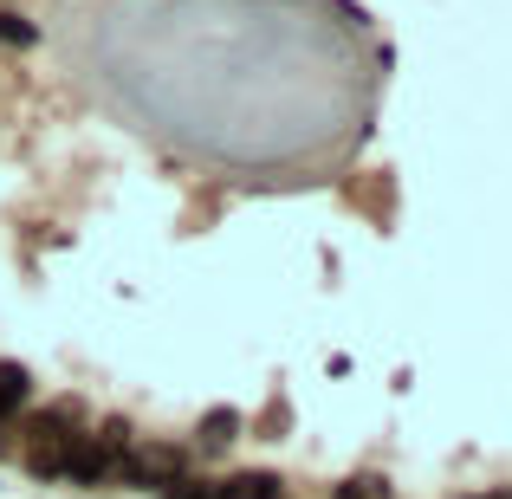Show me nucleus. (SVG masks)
Masks as SVG:
<instances>
[{"instance_id": "8", "label": "nucleus", "mask_w": 512, "mask_h": 499, "mask_svg": "<svg viewBox=\"0 0 512 499\" xmlns=\"http://www.w3.org/2000/svg\"><path fill=\"white\" fill-rule=\"evenodd\" d=\"M0 46H13V52H26V46H39V26L26 20V13H13V7H0Z\"/></svg>"}, {"instance_id": "10", "label": "nucleus", "mask_w": 512, "mask_h": 499, "mask_svg": "<svg viewBox=\"0 0 512 499\" xmlns=\"http://www.w3.org/2000/svg\"><path fill=\"white\" fill-rule=\"evenodd\" d=\"M292 422V409H286V396H273L260 415H253V435H279V428Z\"/></svg>"}, {"instance_id": "5", "label": "nucleus", "mask_w": 512, "mask_h": 499, "mask_svg": "<svg viewBox=\"0 0 512 499\" xmlns=\"http://www.w3.org/2000/svg\"><path fill=\"white\" fill-rule=\"evenodd\" d=\"M214 499H286V480L266 474V467H247V474L214 480Z\"/></svg>"}, {"instance_id": "3", "label": "nucleus", "mask_w": 512, "mask_h": 499, "mask_svg": "<svg viewBox=\"0 0 512 499\" xmlns=\"http://www.w3.org/2000/svg\"><path fill=\"white\" fill-rule=\"evenodd\" d=\"M59 480H65V487H85V493H98V487H111V480H117V461L98 448V435H91V428L72 441V448H65Z\"/></svg>"}, {"instance_id": "12", "label": "nucleus", "mask_w": 512, "mask_h": 499, "mask_svg": "<svg viewBox=\"0 0 512 499\" xmlns=\"http://www.w3.org/2000/svg\"><path fill=\"white\" fill-rule=\"evenodd\" d=\"M474 499H512V487H493V493H474Z\"/></svg>"}, {"instance_id": "4", "label": "nucleus", "mask_w": 512, "mask_h": 499, "mask_svg": "<svg viewBox=\"0 0 512 499\" xmlns=\"http://www.w3.org/2000/svg\"><path fill=\"white\" fill-rule=\"evenodd\" d=\"M240 428H247V415L240 409H208L195 422V441H188V454H227L240 441Z\"/></svg>"}, {"instance_id": "7", "label": "nucleus", "mask_w": 512, "mask_h": 499, "mask_svg": "<svg viewBox=\"0 0 512 499\" xmlns=\"http://www.w3.org/2000/svg\"><path fill=\"white\" fill-rule=\"evenodd\" d=\"M91 435H98V448H104V454H111V461H117V467H124V454H130V448H137V428H130V422H124V415H104V422H98V428H91Z\"/></svg>"}, {"instance_id": "2", "label": "nucleus", "mask_w": 512, "mask_h": 499, "mask_svg": "<svg viewBox=\"0 0 512 499\" xmlns=\"http://www.w3.org/2000/svg\"><path fill=\"white\" fill-rule=\"evenodd\" d=\"M195 474V454L182 448V441H137V448L124 454V467H117V480L137 493H156L163 499L169 487H182V480Z\"/></svg>"}, {"instance_id": "11", "label": "nucleus", "mask_w": 512, "mask_h": 499, "mask_svg": "<svg viewBox=\"0 0 512 499\" xmlns=\"http://www.w3.org/2000/svg\"><path fill=\"white\" fill-rule=\"evenodd\" d=\"M163 499H214V480H201V474H188L182 487H169Z\"/></svg>"}, {"instance_id": "9", "label": "nucleus", "mask_w": 512, "mask_h": 499, "mask_svg": "<svg viewBox=\"0 0 512 499\" xmlns=\"http://www.w3.org/2000/svg\"><path fill=\"white\" fill-rule=\"evenodd\" d=\"M331 499H396V487H389L383 474H350V480H344V487L331 493Z\"/></svg>"}, {"instance_id": "1", "label": "nucleus", "mask_w": 512, "mask_h": 499, "mask_svg": "<svg viewBox=\"0 0 512 499\" xmlns=\"http://www.w3.org/2000/svg\"><path fill=\"white\" fill-rule=\"evenodd\" d=\"M85 435V402H46V409H33L26 415V448H20V461H26V474L33 480H59V467H65V448Z\"/></svg>"}, {"instance_id": "6", "label": "nucleus", "mask_w": 512, "mask_h": 499, "mask_svg": "<svg viewBox=\"0 0 512 499\" xmlns=\"http://www.w3.org/2000/svg\"><path fill=\"white\" fill-rule=\"evenodd\" d=\"M26 402H33V376H26V363L0 357V422H13Z\"/></svg>"}]
</instances>
